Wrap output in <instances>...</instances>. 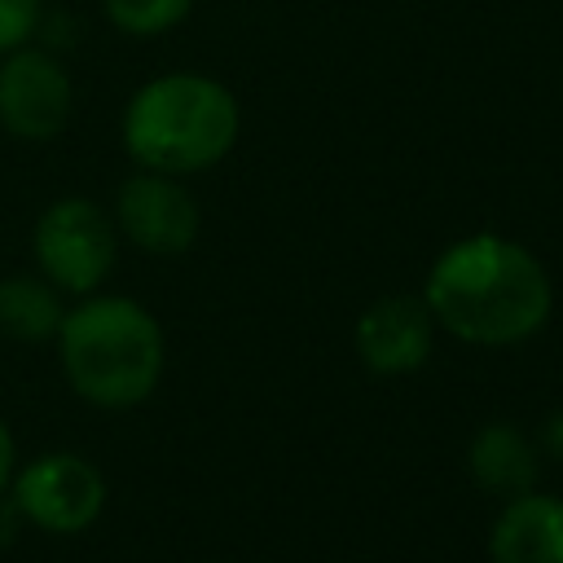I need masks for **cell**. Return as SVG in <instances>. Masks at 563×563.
<instances>
[{"label":"cell","mask_w":563,"mask_h":563,"mask_svg":"<svg viewBox=\"0 0 563 563\" xmlns=\"http://www.w3.org/2000/svg\"><path fill=\"white\" fill-rule=\"evenodd\" d=\"M57 343L70 387L101 409H128L158 387L163 330L132 299L106 295L79 303L62 317Z\"/></svg>","instance_id":"3"},{"label":"cell","mask_w":563,"mask_h":563,"mask_svg":"<svg viewBox=\"0 0 563 563\" xmlns=\"http://www.w3.org/2000/svg\"><path fill=\"white\" fill-rule=\"evenodd\" d=\"M62 299L48 277H4L0 282V334L40 343L62 325Z\"/></svg>","instance_id":"11"},{"label":"cell","mask_w":563,"mask_h":563,"mask_svg":"<svg viewBox=\"0 0 563 563\" xmlns=\"http://www.w3.org/2000/svg\"><path fill=\"white\" fill-rule=\"evenodd\" d=\"M471 475L493 488V493H528L532 479H537V457H532V444L506 427V422H493L484 427L475 440H471Z\"/></svg>","instance_id":"10"},{"label":"cell","mask_w":563,"mask_h":563,"mask_svg":"<svg viewBox=\"0 0 563 563\" xmlns=\"http://www.w3.org/2000/svg\"><path fill=\"white\" fill-rule=\"evenodd\" d=\"M114 224L110 216L88 198H62L53 202L35 224V260L40 273L62 290H92L114 268Z\"/></svg>","instance_id":"4"},{"label":"cell","mask_w":563,"mask_h":563,"mask_svg":"<svg viewBox=\"0 0 563 563\" xmlns=\"http://www.w3.org/2000/svg\"><path fill=\"white\" fill-rule=\"evenodd\" d=\"M70 119L66 66L31 44L0 57V128L18 141H48Z\"/></svg>","instance_id":"5"},{"label":"cell","mask_w":563,"mask_h":563,"mask_svg":"<svg viewBox=\"0 0 563 563\" xmlns=\"http://www.w3.org/2000/svg\"><path fill=\"white\" fill-rule=\"evenodd\" d=\"M114 216H119V229L141 251H154V255H180L198 233L194 194L163 172H141L123 180L114 198Z\"/></svg>","instance_id":"7"},{"label":"cell","mask_w":563,"mask_h":563,"mask_svg":"<svg viewBox=\"0 0 563 563\" xmlns=\"http://www.w3.org/2000/svg\"><path fill=\"white\" fill-rule=\"evenodd\" d=\"M422 299L449 334L497 347L537 334L550 317L554 290L532 251L497 233H475L431 264Z\"/></svg>","instance_id":"1"},{"label":"cell","mask_w":563,"mask_h":563,"mask_svg":"<svg viewBox=\"0 0 563 563\" xmlns=\"http://www.w3.org/2000/svg\"><path fill=\"white\" fill-rule=\"evenodd\" d=\"M101 9L128 35H163L194 9V0H101Z\"/></svg>","instance_id":"12"},{"label":"cell","mask_w":563,"mask_h":563,"mask_svg":"<svg viewBox=\"0 0 563 563\" xmlns=\"http://www.w3.org/2000/svg\"><path fill=\"white\" fill-rule=\"evenodd\" d=\"M233 92L194 70H172L141 84L123 110V150L163 176H189L216 167L238 141Z\"/></svg>","instance_id":"2"},{"label":"cell","mask_w":563,"mask_h":563,"mask_svg":"<svg viewBox=\"0 0 563 563\" xmlns=\"http://www.w3.org/2000/svg\"><path fill=\"white\" fill-rule=\"evenodd\" d=\"M40 26V0H0V57L31 40Z\"/></svg>","instance_id":"13"},{"label":"cell","mask_w":563,"mask_h":563,"mask_svg":"<svg viewBox=\"0 0 563 563\" xmlns=\"http://www.w3.org/2000/svg\"><path fill=\"white\" fill-rule=\"evenodd\" d=\"M541 435H545V449L563 462V409H554V413L545 418V431H541Z\"/></svg>","instance_id":"14"},{"label":"cell","mask_w":563,"mask_h":563,"mask_svg":"<svg viewBox=\"0 0 563 563\" xmlns=\"http://www.w3.org/2000/svg\"><path fill=\"white\" fill-rule=\"evenodd\" d=\"M13 479V435H9V427L0 422V488Z\"/></svg>","instance_id":"15"},{"label":"cell","mask_w":563,"mask_h":563,"mask_svg":"<svg viewBox=\"0 0 563 563\" xmlns=\"http://www.w3.org/2000/svg\"><path fill=\"white\" fill-rule=\"evenodd\" d=\"M18 510L44 532H79L101 515L106 484L92 462L75 453H44L18 471Z\"/></svg>","instance_id":"6"},{"label":"cell","mask_w":563,"mask_h":563,"mask_svg":"<svg viewBox=\"0 0 563 563\" xmlns=\"http://www.w3.org/2000/svg\"><path fill=\"white\" fill-rule=\"evenodd\" d=\"M493 563H563V501L519 493L493 523Z\"/></svg>","instance_id":"9"},{"label":"cell","mask_w":563,"mask_h":563,"mask_svg":"<svg viewBox=\"0 0 563 563\" xmlns=\"http://www.w3.org/2000/svg\"><path fill=\"white\" fill-rule=\"evenodd\" d=\"M431 330H435V317H431L427 299L387 295V299H378L361 312L356 352L378 374H405V369H418L427 361Z\"/></svg>","instance_id":"8"}]
</instances>
